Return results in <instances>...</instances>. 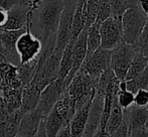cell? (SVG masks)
I'll use <instances>...</instances> for the list:
<instances>
[{"instance_id":"obj_1","label":"cell","mask_w":148,"mask_h":137,"mask_svg":"<svg viewBox=\"0 0 148 137\" xmlns=\"http://www.w3.org/2000/svg\"><path fill=\"white\" fill-rule=\"evenodd\" d=\"M66 0H29L26 25L41 45L57 39L60 14Z\"/></svg>"},{"instance_id":"obj_2","label":"cell","mask_w":148,"mask_h":137,"mask_svg":"<svg viewBox=\"0 0 148 137\" xmlns=\"http://www.w3.org/2000/svg\"><path fill=\"white\" fill-rule=\"evenodd\" d=\"M148 17L139 7L138 3L131 6L121 15L122 42L134 47L145 26Z\"/></svg>"},{"instance_id":"obj_3","label":"cell","mask_w":148,"mask_h":137,"mask_svg":"<svg viewBox=\"0 0 148 137\" xmlns=\"http://www.w3.org/2000/svg\"><path fill=\"white\" fill-rule=\"evenodd\" d=\"M136 51L134 47L127 43L121 42L111 51L110 58V68L113 71L116 78L124 81L130 64L134 58Z\"/></svg>"},{"instance_id":"obj_4","label":"cell","mask_w":148,"mask_h":137,"mask_svg":"<svg viewBox=\"0 0 148 137\" xmlns=\"http://www.w3.org/2000/svg\"><path fill=\"white\" fill-rule=\"evenodd\" d=\"M101 35V47L114 49L122 42V21L121 16L111 15L109 18L99 24Z\"/></svg>"},{"instance_id":"obj_5","label":"cell","mask_w":148,"mask_h":137,"mask_svg":"<svg viewBox=\"0 0 148 137\" xmlns=\"http://www.w3.org/2000/svg\"><path fill=\"white\" fill-rule=\"evenodd\" d=\"M77 0H66L64 9L60 14L59 27L57 32V39H56V47L57 51L62 53L64 47H66L71 39V30H72L73 16H74L75 7H76Z\"/></svg>"},{"instance_id":"obj_6","label":"cell","mask_w":148,"mask_h":137,"mask_svg":"<svg viewBox=\"0 0 148 137\" xmlns=\"http://www.w3.org/2000/svg\"><path fill=\"white\" fill-rule=\"evenodd\" d=\"M42 49L41 41L34 36L26 25L25 32H23L16 41V51L19 55L20 65L29 63L39 55Z\"/></svg>"},{"instance_id":"obj_7","label":"cell","mask_w":148,"mask_h":137,"mask_svg":"<svg viewBox=\"0 0 148 137\" xmlns=\"http://www.w3.org/2000/svg\"><path fill=\"white\" fill-rule=\"evenodd\" d=\"M111 51L100 47L91 55H87L80 68H83L93 79L99 80L100 76L110 68Z\"/></svg>"},{"instance_id":"obj_8","label":"cell","mask_w":148,"mask_h":137,"mask_svg":"<svg viewBox=\"0 0 148 137\" xmlns=\"http://www.w3.org/2000/svg\"><path fill=\"white\" fill-rule=\"evenodd\" d=\"M97 82L98 80L93 79L83 68H80L70 81L66 90L74 104H76L78 99H80L85 94L96 90Z\"/></svg>"},{"instance_id":"obj_9","label":"cell","mask_w":148,"mask_h":137,"mask_svg":"<svg viewBox=\"0 0 148 137\" xmlns=\"http://www.w3.org/2000/svg\"><path fill=\"white\" fill-rule=\"evenodd\" d=\"M64 90H66V87L64 85V81L57 79L41 91L36 108L41 112L45 118H47L56 103L59 101Z\"/></svg>"},{"instance_id":"obj_10","label":"cell","mask_w":148,"mask_h":137,"mask_svg":"<svg viewBox=\"0 0 148 137\" xmlns=\"http://www.w3.org/2000/svg\"><path fill=\"white\" fill-rule=\"evenodd\" d=\"M24 32L25 28L17 30H0V49L6 62L16 67L20 65L19 55L16 51V41Z\"/></svg>"},{"instance_id":"obj_11","label":"cell","mask_w":148,"mask_h":137,"mask_svg":"<svg viewBox=\"0 0 148 137\" xmlns=\"http://www.w3.org/2000/svg\"><path fill=\"white\" fill-rule=\"evenodd\" d=\"M104 104V93L101 91L96 90L94 98L91 102L87 119L86 127H85L84 135L83 137H93L99 129L100 122H101L102 111H103Z\"/></svg>"},{"instance_id":"obj_12","label":"cell","mask_w":148,"mask_h":137,"mask_svg":"<svg viewBox=\"0 0 148 137\" xmlns=\"http://www.w3.org/2000/svg\"><path fill=\"white\" fill-rule=\"evenodd\" d=\"M87 57V28L82 30L79 36L73 43V67L71 72L69 73L68 77L64 79V87H68L70 81L75 76L77 72L80 70L84 63L85 59Z\"/></svg>"},{"instance_id":"obj_13","label":"cell","mask_w":148,"mask_h":137,"mask_svg":"<svg viewBox=\"0 0 148 137\" xmlns=\"http://www.w3.org/2000/svg\"><path fill=\"white\" fill-rule=\"evenodd\" d=\"M29 7L26 5L14 6L7 11V19L0 30H17L26 27Z\"/></svg>"},{"instance_id":"obj_14","label":"cell","mask_w":148,"mask_h":137,"mask_svg":"<svg viewBox=\"0 0 148 137\" xmlns=\"http://www.w3.org/2000/svg\"><path fill=\"white\" fill-rule=\"evenodd\" d=\"M45 117L42 116L41 112L36 107L33 110L27 112L22 116L20 120L19 127L16 136L19 137H34L37 131L39 123Z\"/></svg>"},{"instance_id":"obj_15","label":"cell","mask_w":148,"mask_h":137,"mask_svg":"<svg viewBox=\"0 0 148 137\" xmlns=\"http://www.w3.org/2000/svg\"><path fill=\"white\" fill-rule=\"evenodd\" d=\"M17 68L6 61L0 63V90L7 88L22 89V85L18 78Z\"/></svg>"},{"instance_id":"obj_16","label":"cell","mask_w":148,"mask_h":137,"mask_svg":"<svg viewBox=\"0 0 148 137\" xmlns=\"http://www.w3.org/2000/svg\"><path fill=\"white\" fill-rule=\"evenodd\" d=\"M123 111L126 114L129 131L145 128V124H146L148 117L146 107H139V106L133 104L131 107L123 110Z\"/></svg>"},{"instance_id":"obj_17","label":"cell","mask_w":148,"mask_h":137,"mask_svg":"<svg viewBox=\"0 0 148 137\" xmlns=\"http://www.w3.org/2000/svg\"><path fill=\"white\" fill-rule=\"evenodd\" d=\"M90 105L91 104L84 106V107L75 111L74 116L69 123L72 137H83V135H84L85 127H86L87 119H88Z\"/></svg>"},{"instance_id":"obj_18","label":"cell","mask_w":148,"mask_h":137,"mask_svg":"<svg viewBox=\"0 0 148 137\" xmlns=\"http://www.w3.org/2000/svg\"><path fill=\"white\" fill-rule=\"evenodd\" d=\"M40 93V91L32 84H29L28 86L22 88L21 106L19 110L23 115L36 107L39 101Z\"/></svg>"},{"instance_id":"obj_19","label":"cell","mask_w":148,"mask_h":137,"mask_svg":"<svg viewBox=\"0 0 148 137\" xmlns=\"http://www.w3.org/2000/svg\"><path fill=\"white\" fill-rule=\"evenodd\" d=\"M22 89H3L0 90V98L4 109L9 113L16 111L21 106Z\"/></svg>"},{"instance_id":"obj_20","label":"cell","mask_w":148,"mask_h":137,"mask_svg":"<svg viewBox=\"0 0 148 137\" xmlns=\"http://www.w3.org/2000/svg\"><path fill=\"white\" fill-rule=\"evenodd\" d=\"M45 124L47 137H56L60 130L69 123L55 108H53L45 119Z\"/></svg>"},{"instance_id":"obj_21","label":"cell","mask_w":148,"mask_h":137,"mask_svg":"<svg viewBox=\"0 0 148 137\" xmlns=\"http://www.w3.org/2000/svg\"><path fill=\"white\" fill-rule=\"evenodd\" d=\"M123 117H124V114H123V109L120 107V105L117 102V98L116 96L114 97L113 103H112L111 111H110L109 117L106 122L105 125V130L109 134H112L114 131L118 129L120 127V125L122 124Z\"/></svg>"},{"instance_id":"obj_22","label":"cell","mask_w":148,"mask_h":137,"mask_svg":"<svg viewBox=\"0 0 148 137\" xmlns=\"http://www.w3.org/2000/svg\"><path fill=\"white\" fill-rule=\"evenodd\" d=\"M73 43L74 41H70L64 47V51L62 53L60 63V71L58 79L64 81V79L68 77L69 73L71 72L73 67Z\"/></svg>"},{"instance_id":"obj_23","label":"cell","mask_w":148,"mask_h":137,"mask_svg":"<svg viewBox=\"0 0 148 137\" xmlns=\"http://www.w3.org/2000/svg\"><path fill=\"white\" fill-rule=\"evenodd\" d=\"M147 67H148V60L145 57H143L141 53H139L138 51H136V53H135L134 58H133L132 62L130 64V67H129L128 71H127V74L124 81L131 80V79L137 77L141 73L144 72L145 68Z\"/></svg>"},{"instance_id":"obj_24","label":"cell","mask_w":148,"mask_h":137,"mask_svg":"<svg viewBox=\"0 0 148 137\" xmlns=\"http://www.w3.org/2000/svg\"><path fill=\"white\" fill-rule=\"evenodd\" d=\"M37 62H38V57L33 61L29 62V63L22 64V65L18 66V78H19L20 83L22 85V88L30 84L31 80L33 78V75H34L35 68H36Z\"/></svg>"},{"instance_id":"obj_25","label":"cell","mask_w":148,"mask_h":137,"mask_svg":"<svg viewBox=\"0 0 148 137\" xmlns=\"http://www.w3.org/2000/svg\"><path fill=\"white\" fill-rule=\"evenodd\" d=\"M101 47V35L99 32V25L92 24L87 28V55L98 49Z\"/></svg>"},{"instance_id":"obj_26","label":"cell","mask_w":148,"mask_h":137,"mask_svg":"<svg viewBox=\"0 0 148 137\" xmlns=\"http://www.w3.org/2000/svg\"><path fill=\"white\" fill-rule=\"evenodd\" d=\"M125 87H126V90L132 92L133 94L142 89L148 90V67L145 68L144 72L137 77L131 80L125 81Z\"/></svg>"},{"instance_id":"obj_27","label":"cell","mask_w":148,"mask_h":137,"mask_svg":"<svg viewBox=\"0 0 148 137\" xmlns=\"http://www.w3.org/2000/svg\"><path fill=\"white\" fill-rule=\"evenodd\" d=\"M116 98H117L118 104L123 110L128 109L134 103V94L130 91L126 90L124 82H121L119 84V89L117 94H116Z\"/></svg>"},{"instance_id":"obj_28","label":"cell","mask_w":148,"mask_h":137,"mask_svg":"<svg viewBox=\"0 0 148 137\" xmlns=\"http://www.w3.org/2000/svg\"><path fill=\"white\" fill-rule=\"evenodd\" d=\"M98 6H99V0H86L85 1V15H86L85 28H88L92 24L95 23Z\"/></svg>"},{"instance_id":"obj_29","label":"cell","mask_w":148,"mask_h":137,"mask_svg":"<svg viewBox=\"0 0 148 137\" xmlns=\"http://www.w3.org/2000/svg\"><path fill=\"white\" fill-rule=\"evenodd\" d=\"M112 9V15L121 16L128 8L137 4L138 0H109Z\"/></svg>"},{"instance_id":"obj_30","label":"cell","mask_w":148,"mask_h":137,"mask_svg":"<svg viewBox=\"0 0 148 137\" xmlns=\"http://www.w3.org/2000/svg\"><path fill=\"white\" fill-rule=\"evenodd\" d=\"M134 49L135 51H138L139 53H141L143 57H145L148 60V19L140 36L135 43Z\"/></svg>"},{"instance_id":"obj_31","label":"cell","mask_w":148,"mask_h":137,"mask_svg":"<svg viewBox=\"0 0 148 137\" xmlns=\"http://www.w3.org/2000/svg\"><path fill=\"white\" fill-rule=\"evenodd\" d=\"M111 15H112V9L109 0H99V6H98V12H97V17H96L95 23L99 25L100 23L105 21Z\"/></svg>"},{"instance_id":"obj_32","label":"cell","mask_w":148,"mask_h":137,"mask_svg":"<svg viewBox=\"0 0 148 137\" xmlns=\"http://www.w3.org/2000/svg\"><path fill=\"white\" fill-rule=\"evenodd\" d=\"M134 105L139 107H146L148 105V90L142 89L134 93Z\"/></svg>"},{"instance_id":"obj_33","label":"cell","mask_w":148,"mask_h":137,"mask_svg":"<svg viewBox=\"0 0 148 137\" xmlns=\"http://www.w3.org/2000/svg\"><path fill=\"white\" fill-rule=\"evenodd\" d=\"M124 117H123L122 124L120 125V127L118 128L116 131H114L112 134H110V137H128L129 136V126H128V121H127V117L125 112L123 111Z\"/></svg>"},{"instance_id":"obj_34","label":"cell","mask_w":148,"mask_h":137,"mask_svg":"<svg viewBox=\"0 0 148 137\" xmlns=\"http://www.w3.org/2000/svg\"><path fill=\"white\" fill-rule=\"evenodd\" d=\"M29 0H0V8L8 11L14 6L18 5H26L28 4Z\"/></svg>"},{"instance_id":"obj_35","label":"cell","mask_w":148,"mask_h":137,"mask_svg":"<svg viewBox=\"0 0 148 137\" xmlns=\"http://www.w3.org/2000/svg\"><path fill=\"white\" fill-rule=\"evenodd\" d=\"M129 137H148V130L145 128L129 131Z\"/></svg>"},{"instance_id":"obj_36","label":"cell","mask_w":148,"mask_h":137,"mask_svg":"<svg viewBox=\"0 0 148 137\" xmlns=\"http://www.w3.org/2000/svg\"><path fill=\"white\" fill-rule=\"evenodd\" d=\"M45 119L41 120L40 123H39V126H38V128H37V131H36V133H35L34 137H47V133H45Z\"/></svg>"},{"instance_id":"obj_37","label":"cell","mask_w":148,"mask_h":137,"mask_svg":"<svg viewBox=\"0 0 148 137\" xmlns=\"http://www.w3.org/2000/svg\"><path fill=\"white\" fill-rule=\"evenodd\" d=\"M56 137H72L71 135V130H70V126L66 125L64 126V127L62 128V129L59 131V133L57 134V136Z\"/></svg>"},{"instance_id":"obj_38","label":"cell","mask_w":148,"mask_h":137,"mask_svg":"<svg viewBox=\"0 0 148 137\" xmlns=\"http://www.w3.org/2000/svg\"><path fill=\"white\" fill-rule=\"evenodd\" d=\"M137 3H138L139 7L141 8V10L144 12V14L148 17V0H138Z\"/></svg>"},{"instance_id":"obj_39","label":"cell","mask_w":148,"mask_h":137,"mask_svg":"<svg viewBox=\"0 0 148 137\" xmlns=\"http://www.w3.org/2000/svg\"><path fill=\"white\" fill-rule=\"evenodd\" d=\"M6 19H7V11L0 8V29H1L2 26L5 24Z\"/></svg>"},{"instance_id":"obj_40","label":"cell","mask_w":148,"mask_h":137,"mask_svg":"<svg viewBox=\"0 0 148 137\" xmlns=\"http://www.w3.org/2000/svg\"><path fill=\"white\" fill-rule=\"evenodd\" d=\"M93 137H110V134L105 129H98Z\"/></svg>"},{"instance_id":"obj_41","label":"cell","mask_w":148,"mask_h":137,"mask_svg":"<svg viewBox=\"0 0 148 137\" xmlns=\"http://www.w3.org/2000/svg\"><path fill=\"white\" fill-rule=\"evenodd\" d=\"M146 108H147V112H148V105L146 106ZM145 129L148 130V117H147V121H146V124H145Z\"/></svg>"},{"instance_id":"obj_42","label":"cell","mask_w":148,"mask_h":137,"mask_svg":"<svg viewBox=\"0 0 148 137\" xmlns=\"http://www.w3.org/2000/svg\"><path fill=\"white\" fill-rule=\"evenodd\" d=\"M3 109V104H2V101H1V98H0V112H1V110Z\"/></svg>"},{"instance_id":"obj_43","label":"cell","mask_w":148,"mask_h":137,"mask_svg":"<svg viewBox=\"0 0 148 137\" xmlns=\"http://www.w3.org/2000/svg\"><path fill=\"white\" fill-rule=\"evenodd\" d=\"M0 47H1V42H0Z\"/></svg>"},{"instance_id":"obj_44","label":"cell","mask_w":148,"mask_h":137,"mask_svg":"<svg viewBox=\"0 0 148 137\" xmlns=\"http://www.w3.org/2000/svg\"><path fill=\"white\" fill-rule=\"evenodd\" d=\"M128 137H129V136H128Z\"/></svg>"}]
</instances>
